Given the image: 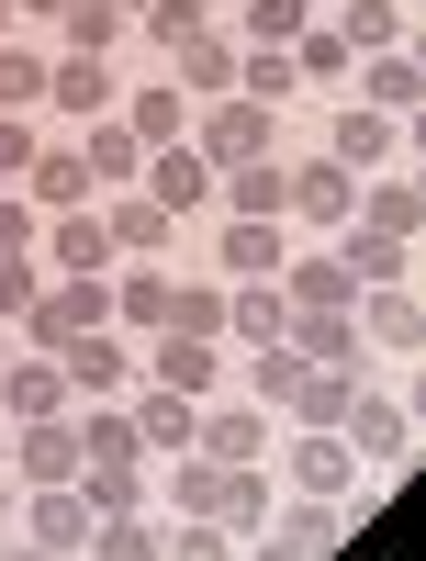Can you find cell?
Returning <instances> with one entry per match:
<instances>
[{
	"mask_svg": "<svg viewBox=\"0 0 426 561\" xmlns=\"http://www.w3.org/2000/svg\"><path fill=\"white\" fill-rule=\"evenodd\" d=\"M214 12L203 0H147V12H135V45H147V57H180V45H192Z\"/></svg>",
	"mask_w": 426,
	"mask_h": 561,
	"instance_id": "38",
	"label": "cell"
},
{
	"mask_svg": "<svg viewBox=\"0 0 426 561\" xmlns=\"http://www.w3.org/2000/svg\"><path fill=\"white\" fill-rule=\"evenodd\" d=\"M280 203H292V158H247V169H214V214L280 225Z\"/></svg>",
	"mask_w": 426,
	"mask_h": 561,
	"instance_id": "23",
	"label": "cell"
},
{
	"mask_svg": "<svg viewBox=\"0 0 426 561\" xmlns=\"http://www.w3.org/2000/svg\"><path fill=\"white\" fill-rule=\"evenodd\" d=\"M34 237H45V214L23 192H0V259H34Z\"/></svg>",
	"mask_w": 426,
	"mask_h": 561,
	"instance_id": "45",
	"label": "cell"
},
{
	"mask_svg": "<svg viewBox=\"0 0 426 561\" xmlns=\"http://www.w3.org/2000/svg\"><path fill=\"white\" fill-rule=\"evenodd\" d=\"M158 325H169V337H224V280H180L169 270V314Z\"/></svg>",
	"mask_w": 426,
	"mask_h": 561,
	"instance_id": "36",
	"label": "cell"
},
{
	"mask_svg": "<svg viewBox=\"0 0 426 561\" xmlns=\"http://www.w3.org/2000/svg\"><path fill=\"white\" fill-rule=\"evenodd\" d=\"M102 225H113V259H169V237H180L135 180H124V192H102Z\"/></svg>",
	"mask_w": 426,
	"mask_h": 561,
	"instance_id": "27",
	"label": "cell"
},
{
	"mask_svg": "<svg viewBox=\"0 0 426 561\" xmlns=\"http://www.w3.org/2000/svg\"><path fill=\"white\" fill-rule=\"evenodd\" d=\"M292 359L337 370V382H370V348H359V325H348V314H292Z\"/></svg>",
	"mask_w": 426,
	"mask_h": 561,
	"instance_id": "26",
	"label": "cell"
},
{
	"mask_svg": "<svg viewBox=\"0 0 426 561\" xmlns=\"http://www.w3.org/2000/svg\"><path fill=\"white\" fill-rule=\"evenodd\" d=\"M34 293H45V270H34V259H0V325H23Z\"/></svg>",
	"mask_w": 426,
	"mask_h": 561,
	"instance_id": "43",
	"label": "cell"
},
{
	"mask_svg": "<svg viewBox=\"0 0 426 561\" xmlns=\"http://www.w3.org/2000/svg\"><path fill=\"white\" fill-rule=\"evenodd\" d=\"M124 135H135V147H180V135H192V90H180V79H124Z\"/></svg>",
	"mask_w": 426,
	"mask_h": 561,
	"instance_id": "21",
	"label": "cell"
},
{
	"mask_svg": "<svg viewBox=\"0 0 426 561\" xmlns=\"http://www.w3.org/2000/svg\"><path fill=\"white\" fill-rule=\"evenodd\" d=\"M79 494H90V517H147L158 505L147 460H79Z\"/></svg>",
	"mask_w": 426,
	"mask_h": 561,
	"instance_id": "31",
	"label": "cell"
},
{
	"mask_svg": "<svg viewBox=\"0 0 426 561\" xmlns=\"http://www.w3.org/2000/svg\"><path fill=\"white\" fill-rule=\"evenodd\" d=\"M124 415H135V449H147V472H158V460H180V449H192V427H203V404H192V393H158V382H135Z\"/></svg>",
	"mask_w": 426,
	"mask_h": 561,
	"instance_id": "18",
	"label": "cell"
},
{
	"mask_svg": "<svg viewBox=\"0 0 426 561\" xmlns=\"http://www.w3.org/2000/svg\"><path fill=\"white\" fill-rule=\"evenodd\" d=\"M192 449H203V460H235V472H258V460L280 449V415H269V404H247V393L224 382V393L203 404V427H192Z\"/></svg>",
	"mask_w": 426,
	"mask_h": 561,
	"instance_id": "8",
	"label": "cell"
},
{
	"mask_svg": "<svg viewBox=\"0 0 426 561\" xmlns=\"http://www.w3.org/2000/svg\"><path fill=\"white\" fill-rule=\"evenodd\" d=\"M79 460H147L135 449V415L124 404H79Z\"/></svg>",
	"mask_w": 426,
	"mask_h": 561,
	"instance_id": "40",
	"label": "cell"
},
{
	"mask_svg": "<svg viewBox=\"0 0 426 561\" xmlns=\"http://www.w3.org/2000/svg\"><path fill=\"white\" fill-rule=\"evenodd\" d=\"M169 561H235V528H214V517H169Z\"/></svg>",
	"mask_w": 426,
	"mask_h": 561,
	"instance_id": "42",
	"label": "cell"
},
{
	"mask_svg": "<svg viewBox=\"0 0 426 561\" xmlns=\"http://www.w3.org/2000/svg\"><path fill=\"white\" fill-rule=\"evenodd\" d=\"M12 517H23V483H12V460H0V539H12Z\"/></svg>",
	"mask_w": 426,
	"mask_h": 561,
	"instance_id": "46",
	"label": "cell"
},
{
	"mask_svg": "<svg viewBox=\"0 0 426 561\" xmlns=\"http://www.w3.org/2000/svg\"><path fill=\"white\" fill-rule=\"evenodd\" d=\"M124 34H135V23L113 12V0H68V12H57V34H45V45H57V57H113Z\"/></svg>",
	"mask_w": 426,
	"mask_h": 561,
	"instance_id": "32",
	"label": "cell"
},
{
	"mask_svg": "<svg viewBox=\"0 0 426 561\" xmlns=\"http://www.w3.org/2000/svg\"><path fill=\"white\" fill-rule=\"evenodd\" d=\"M192 147L214 158V169H247V158H280V113L269 102H192Z\"/></svg>",
	"mask_w": 426,
	"mask_h": 561,
	"instance_id": "6",
	"label": "cell"
},
{
	"mask_svg": "<svg viewBox=\"0 0 426 561\" xmlns=\"http://www.w3.org/2000/svg\"><path fill=\"white\" fill-rule=\"evenodd\" d=\"M113 12H124V23H135V12H147V0H113Z\"/></svg>",
	"mask_w": 426,
	"mask_h": 561,
	"instance_id": "50",
	"label": "cell"
},
{
	"mask_svg": "<svg viewBox=\"0 0 426 561\" xmlns=\"http://www.w3.org/2000/svg\"><path fill=\"white\" fill-rule=\"evenodd\" d=\"M12 12H23L34 34H57V12H68V0H12Z\"/></svg>",
	"mask_w": 426,
	"mask_h": 561,
	"instance_id": "47",
	"label": "cell"
},
{
	"mask_svg": "<svg viewBox=\"0 0 426 561\" xmlns=\"http://www.w3.org/2000/svg\"><path fill=\"white\" fill-rule=\"evenodd\" d=\"M0 113H45V45H0Z\"/></svg>",
	"mask_w": 426,
	"mask_h": 561,
	"instance_id": "39",
	"label": "cell"
},
{
	"mask_svg": "<svg viewBox=\"0 0 426 561\" xmlns=\"http://www.w3.org/2000/svg\"><path fill=\"white\" fill-rule=\"evenodd\" d=\"M337 438L359 449V472H404V460H415V404L382 393V382H359L348 415H337Z\"/></svg>",
	"mask_w": 426,
	"mask_h": 561,
	"instance_id": "5",
	"label": "cell"
},
{
	"mask_svg": "<svg viewBox=\"0 0 426 561\" xmlns=\"http://www.w3.org/2000/svg\"><path fill=\"white\" fill-rule=\"evenodd\" d=\"M280 304H292V314H348L359 280L337 270V248H292V259H280Z\"/></svg>",
	"mask_w": 426,
	"mask_h": 561,
	"instance_id": "22",
	"label": "cell"
},
{
	"mask_svg": "<svg viewBox=\"0 0 426 561\" xmlns=\"http://www.w3.org/2000/svg\"><path fill=\"white\" fill-rule=\"evenodd\" d=\"M325 0H235V45H292Z\"/></svg>",
	"mask_w": 426,
	"mask_h": 561,
	"instance_id": "37",
	"label": "cell"
},
{
	"mask_svg": "<svg viewBox=\"0 0 426 561\" xmlns=\"http://www.w3.org/2000/svg\"><path fill=\"white\" fill-rule=\"evenodd\" d=\"M325 248H337V270L359 280V293H370V280H415V248H404V237H382V225H337Z\"/></svg>",
	"mask_w": 426,
	"mask_h": 561,
	"instance_id": "28",
	"label": "cell"
},
{
	"mask_svg": "<svg viewBox=\"0 0 426 561\" xmlns=\"http://www.w3.org/2000/svg\"><path fill=\"white\" fill-rule=\"evenodd\" d=\"M158 494H169V517H214V528H235V539H258L269 528V472H235V460H203V449H180V460H158L147 472Z\"/></svg>",
	"mask_w": 426,
	"mask_h": 561,
	"instance_id": "1",
	"label": "cell"
},
{
	"mask_svg": "<svg viewBox=\"0 0 426 561\" xmlns=\"http://www.w3.org/2000/svg\"><path fill=\"white\" fill-rule=\"evenodd\" d=\"M68 147L90 158V180H102V192H124V180H135V169H147V147H135V135H124V113H102V124H79V135H68Z\"/></svg>",
	"mask_w": 426,
	"mask_h": 561,
	"instance_id": "33",
	"label": "cell"
},
{
	"mask_svg": "<svg viewBox=\"0 0 426 561\" xmlns=\"http://www.w3.org/2000/svg\"><path fill=\"white\" fill-rule=\"evenodd\" d=\"M0 359H12V325H0Z\"/></svg>",
	"mask_w": 426,
	"mask_h": 561,
	"instance_id": "51",
	"label": "cell"
},
{
	"mask_svg": "<svg viewBox=\"0 0 426 561\" xmlns=\"http://www.w3.org/2000/svg\"><path fill=\"white\" fill-rule=\"evenodd\" d=\"M292 248H303L292 225H247V214L214 225V270H224V280H280V259H292Z\"/></svg>",
	"mask_w": 426,
	"mask_h": 561,
	"instance_id": "19",
	"label": "cell"
},
{
	"mask_svg": "<svg viewBox=\"0 0 426 561\" xmlns=\"http://www.w3.org/2000/svg\"><path fill=\"white\" fill-rule=\"evenodd\" d=\"M169 79L192 90V102H224V90H235V34H224V23H203V34L169 57Z\"/></svg>",
	"mask_w": 426,
	"mask_h": 561,
	"instance_id": "30",
	"label": "cell"
},
{
	"mask_svg": "<svg viewBox=\"0 0 426 561\" xmlns=\"http://www.w3.org/2000/svg\"><path fill=\"white\" fill-rule=\"evenodd\" d=\"M12 34H23V12H12V0H0V45H12Z\"/></svg>",
	"mask_w": 426,
	"mask_h": 561,
	"instance_id": "49",
	"label": "cell"
},
{
	"mask_svg": "<svg viewBox=\"0 0 426 561\" xmlns=\"http://www.w3.org/2000/svg\"><path fill=\"white\" fill-rule=\"evenodd\" d=\"M348 214H359V169H337L325 147H314V158H292V203H280V225H292L303 248H325Z\"/></svg>",
	"mask_w": 426,
	"mask_h": 561,
	"instance_id": "4",
	"label": "cell"
},
{
	"mask_svg": "<svg viewBox=\"0 0 426 561\" xmlns=\"http://www.w3.org/2000/svg\"><path fill=\"white\" fill-rule=\"evenodd\" d=\"M359 382H337V370H303V393H292V427H337Z\"/></svg>",
	"mask_w": 426,
	"mask_h": 561,
	"instance_id": "41",
	"label": "cell"
},
{
	"mask_svg": "<svg viewBox=\"0 0 426 561\" xmlns=\"http://www.w3.org/2000/svg\"><path fill=\"white\" fill-rule=\"evenodd\" d=\"M280 483L314 494V505H337V517H370V483H382V472H359V449L337 427H292V438H280Z\"/></svg>",
	"mask_w": 426,
	"mask_h": 561,
	"instance_id": "2",
	"label": "cell"
},
{
	"mask_svg": "<svg viewBox=\"0 0 426 561\" xmlns=\"http://www.w3.org/2000/svg\"><path fill=\"white\" fill-rule=\"evenodd\" d=\"M0 561H57V550H34V539H23V528H12V539H0Z\"/></svg>",
	"mask_w": 426,
	"mask_h": 561,
	"instance_id": "48",
	"label": "cell"
},
{
	"mask_svg": "<svg viewBox=\"0 0 426 561\" xmlns=\"http://www.w3.org/2000/svg\"><path fill=\"white\" fill-rule=\"evenodd\" d=\"M113 102H124V68L113 57H57V45H45V113H57V135L102 124Z\"/></svg>",
	"mask_w": 426,
	"mask_h": 561,
	"instance_id": "9",
	"label": "cell"
},
{
	"mask_svg": "<svg viewBox=\"0 0 426 561\" xmlns=\"http://www.w3.org/2000/svg\"><path fill=\"white\" fill-rule=\"evenodd\" d=\"M135 192H147L169 225H192V214H214V158L180 135V147H147V169H135Z\"/></svg>",
	"mask_w": 426,
	"mask_h": 561,
	"instance_id": "12",
	"label": "cell"
},
{
	"mask_svg": "<svg viewBox=\"0 0 426 561\" xmlns=\"http://www.w3.org/2000/svg\"><path fill=\"white\" fill-rule=\"evenodd\" d=\"M348 225H382V237H404V248H415V237H426V180H404V169H370Z\"/></svg>",
	"mask_w": 426,
	"mask_h": 561,
	"instance_id": "24",
	"label": "cell"
},
{
	"mask_svg": "<svg viewBox=\"0 0 426 561\" xmlns=\"http://www.w3.org/2000/svg\"><path fill=\"white\" fill-rule=\"evenodd\" d=\"M0 460H12V483H79V404L68 415H34V427H0Z\"/></svg>",
	"mask_w": 426,
	"mask_h": 561,
	"instance_id": "11",
	"label": "cell"
},
{
	"mask_svg": "<svg viewBox=\"0 0 426 561\" xmlns=\"http://www.w3.org/2000/svg\"><path fill=\"white\" fill-rule=\"evenodd\" d=\"M12 528H23L34 550H57V561H79V550H90V528H102V517H90V494H79V483H34Z\"/></svg>",
	"mask_w": 426,
	"mask_h": 561,
	"instance_id": "14",
	"label": "cell"
},
{
	"mask_svg": "<svg viewBox=\"0 0 426 561\" xmlns=\"http://www.w3.org/2000/svg\"><path fill=\"white\" fill-rule=\"evenodd\" d=\"M415 147V124H393V113H370V102H348V90H337V102H325V158H337V169H393Z\"/></svg>",
	"mask_w": 426,
	"mask_h": 561,
	"instance_id": "10",
	"label": "cell"
},
{
	"mask_svg": "<svg viewBox=\"0 0 426 561\" xmlns=\"http://www.w3.org/2000/svg\"><path fill=\"white\" fill-rule=\"evenodd\" d=\"M158 314H169V270L158 259H113V325L124 337H158Z\"/></svg>",
	"mask_w": 426,
	"mask_h": 561,
	"instance_id": "29",
	"label": "cell"
},
{
	"mask_svg": "<svg viewBox=\"0 0 426 561\" xmlns=\"http://www.w3.org/2000/svg\"><path fill=\"white\" fill-rule=\"evenodd\" d=\"M348 325H359L370 359H415V348H426V304H415V280H370V293L348 304Z\"/></svg>",
	"mask_w": 426,
	"mask_h": 561,
	"instance_id": "13",
	"label": "cell"
},
{
	"mask_svg": "<svg viewBox=\"0 0 426 561\" xmlns=\"http://www.w3.org/2000/svg\"><path fill=\"white\" fill-rule=\"evenodd\" d=\"M348 102H370V113L415 124V113H426V68L404 57V45H382V57H359V68H348Z\"/></svg>",
	"mask_w": 426,
	"mask_h": 561,
	"instance_id": "20",
	"label": "cell"
},
{
	"mask_svg": "<svg viewBox=\"0 0 426 561\" xmlns=\"http://www.w3.org/2000/svg\"><path fill=\"white\" fill-rule=\"evenodd\" d=\"M12 192H23L34 214H79V203H102V180H90V158L68 147V135H45V147H34V169L12 180Z\"/></svg>",
	"mask_w": 426,
	"mask_h": 561,
	"instance_id": "15",
	"label": "cell"
},
{
	"mask_svg": "<svg viewBox=\"0 0 426 561\" xmlns=\"http://www.w3.org/2000/svg\"><path fill=\"white\" fill-rule=\"evenodd\" d=\"M34 147H45V124H34V113H0V180H23Z\"/></svg>",
	"mask_w": 426,
	"mask_h": 561,
	"instance_id": "44",
	"label": "cell"
},
{
	"mask_svg": "<svg viewBox=\"0 0 426 561\" xmlns=\"http://www.w3.org/2000/svg\"><path fill=\"white\" fill-rule=\"evenodd\" d=\"M79 561H169V517H158V505H147V517H102Z\"/></svg>",
	"mask_w": 426,
	"mask_h": 561,
	"instance_id": "34",
	"label": "cell"
},
{
	"mask_svg": "<svg viewBox=\"0 0 426 561\" xmlns=\"http://www.w3.org/2000/svg\"><path fill=\"white\" fill-rule=\"evenodd\" d=\"M34 415H68V370L45 348H12L0 359V427H34Z\"/></svg>",
	"mask_w": 426,
	"mask_h": 561,
	"instance_id": "17",
	"label": "cell"
},
{
	"mask_svg": "<svg viewBox=\"0 0 426 561\" xmlns=\"http://www.w3.org/2000/svg\"><path fill=\"white\" fill-rule=\"evenodd\" d=\"M0 192H12V180H0Z\"/></svg>",
	"mask_w": 426,
	"mask_h": 561,
	"instance_id": "53",
	"label": "cell"
},
{
	"mask_svg": "<svg viewBox=\"0 0 426 561\" xmlns=\"http://www.w3.org/2000/svg\"><path fill=\"white\" fill-rule=\"evenodd\" d=\"M34 270H45V280H68V270H113V225H102V203H79V214H45V237H34Z\"/></svg>",
	"mask_w": 426,
	"mask_h": 561,
	"instance_id": "16",
	"label": "cell"
},
{
	"mask_svg": "<svg viewBox=\"0 0 426 561\" xmlns=\"http://www.w3.org/2000/svg\"><path fill=\"white\" fill-rule=\"evenodd\" d=\"M269 539H292L303 561H325V550L348 539V517H337V505H314V494H292V505H269Z\"/></svg>",
	"mask_w": 426,
	"mask_h": 561,
	"instance_id": "35",
	"label": "cell"
},
{
	"mask_svg": "<svg viewBox=\"0 0 426 561\" xmlns=\"http://www.w3.org/2000/svg\"><path fill=\"white\" fill-rule=\"evenodd\" d=\"M135 382H158V393H192V404H214L224 382H235V348L224 337H135Z\"/></svg>",
	"mask_w": 426,
	"mask_h": 561,
	"instance_id": "3",
	"label": "cell"
},
{
	"mask_svg": "<svg viewBox=\"0 0 426 561\" xmlns=\"http://www.w3.org/2000/svg\"><path fill=\"white\" fill-rule=\"evenodd\" d=\"M325 34H337L348 57H382V45L415 34V12H404V0H325Z\"/></svg>",
	"mask_w": 426,
	"mask_h": 561,
	"instance_id": "25",
	"label": "cell"
},
{
	"mask_svg": "<svg viewBox=\"0 0 426 561\" xmlns=\"http://www.w3.org/2000/svg\"><path fill=\"white\" fill-rule=\"evenodd\" d=\"M57 370H68V404H124L135 393V337L124 325H79L57 348Z\"/></svg>",
	"mask_w": 426,
	"mask_h": 561,
	"instance_id": "7",
	"label": "cell"
},
{
	"mask_svg": "<svg viewBox=\"0 0 426 561\" xmlns=\"http://www.w3.org/2000/svg\"><path fill=\"white\" fill-rule=\"evenodd\" d=\"M203 12H235V0H203Z\"/></svg>",
	"mask_w": 426,
	"mask_h": 561,
	"instance_id": "52",
	"label": "cell"
}]
</instances>
